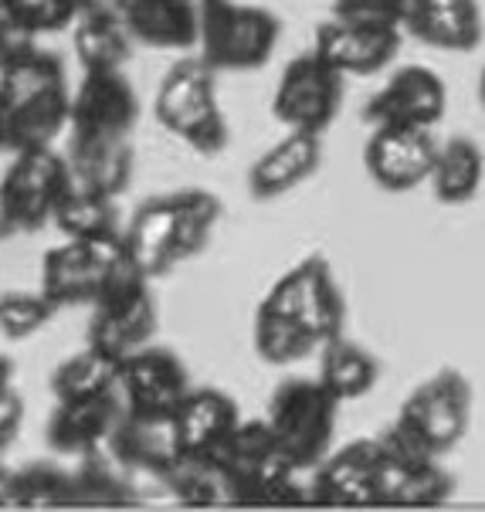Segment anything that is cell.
Listing matches in <instances>:
<instances>
[{
  "label": "cell",
  "instance_id": "1",
  "mask_svg": "<svg viewBox=\"0 0 485 512\" xmlns=\"http://www.w3.org/2000/svg\"><path fill=\"white\" fill-rule=\"evenodd\" d=\"M65 126H72V92L65 68L48 51H28L0 72V140L4 150L21 153L51 146Z\"/></svg>",
  "mask_w": 485,
  "mask_h": 512
},
{
  "label": "cell",
  "instance_id": "2",
  "mask_svg": "<svg viewBox=\"0 0 485 512\" xmlns=\"http://www.w3.org/2000/svg\"><path fill=\"white\" fill-rule=\"evenodd\" d=\"M157 123L184 140L201 156H218L228 146V119L218 106V68L207 65L201 55H187L163 75L157 102Z\"/></svg>",
  "mask_w": 485,
  "mask_h": 512
},
{
  "label": "cell",
  "instance_id": "3",
  "mask_svg": "<svg viewBox=\"0 0 485 512\" xmlns=\"http://www.w3.org/2000/svg\"><path fill=\"white\" fill-rule=\"evenodd\" d=\"M282 38L275 11L241 0H201V41L197 51L218 72H255L268 65Z\"/></svg>",
  "mask_w": 485,
  "mask_h": 512
},
{
  "label": "cell",
  "instance_id": "4",
  "mask_svg": "<svg viewBox=\"0 0 485 512\" xmlns=\"http://www.w3.org/2000/svg\"><path fill=\"white\" fill-rule=\"evenodd\" d=\"M153 333H157V302L150 295V275L126 251V258L112 268L92 302L89 343L123 360L150 343Z\"/></svg>",
  "mask_w": 485,
  "mask_h": 512
},
{
  "label": "cell",
  "instance_id": "5",
  "mask_svg": "<svg viewBox=\"0 0 485 512\" xmlns=\"http://www.w3.org/2000/svg\"><path fill=\"white\" fill-rule=\"evenodd\" d=\"M340 407L343 404L319 384V377H292L275 387L265 418L289 462L319 465L333 445Z\"/></svg>",
  "mask_w": 485,
  "mask_h": 512
},
{
  "label": "cell",
  "instance_id": "6",
  "mask_svg": "<svg viewBox=\"0 0 485 512\" xmlns=\"http://www.w3.org/2000/svg\"><path fill=\"white\" fill-rule=\"evenodd\" d=\"M397 421L435 458L448 455L465 438L472 421V384L462 370H438L404 397Z\"/></svg>",
  "mask_w": 485,
  "mask_h": 512
},
{
  "label": "cell",
  "instance_id": "7",
  "mask_svg": "<svg viewBox=\"0 0 485 512\" xmlns=\"http://www.w3.org/2000/svg\"><path fill=\"white\" fill-rule=\"evenodd\" d=\"M343 78L346 75L336 72L316 48H309L306 55L292 58L282 68V78L272 95V116L285 129L326 133L343 106Z\"/></svg>",
  "mask_w": 485,
  "mask_h": 512
},
{
  "label": "cell",
  "instance_id": "8",
  "mask_svg": "<svg viewBox=\"0 0 485 512\" xmlns=\"http://www.w3.org/2000/svg\"><path fill=\"white\" fill-rule=\"evenodd\" d=\"M68 190H72L68 156L55 153L51 146L14 153V163L0 180V197L17 231H38L55 221V211Z\"/></svg>",
  "mask_w": 485,
  "mask_h": 512
},
{
  "label": "cell",
  "instance_id": "9",
  "mask_svg": "<svg viewBox=\"0 0 485 512\" xmlns=\"http://www.w3.org/2000/svg\"><path fill=\"white\" fill-rule=\"evenodd\" d=\"M262 309H272L279 316L296 319L316 336L319 346L343 333L346 323V299L336 285L329 262L323 255H309L299 265H292L279 282L268 289Z\"/></svg>",
  "mask_w": 485,
  "mask_h": 512
},
{
  "label": "cell",
  "instance_id": "10",
  "mask_svg": "<svg viewBox=\"0 0 485 512\" xmlns=\"http://www.w3.org/2000/svg\"><path fill=\"white\" fill-rule=\"evenodd\" d=\"M126 258L123 234L68 238L41 258V292L58 306H92L109 272Z\"/></svg>",
  "mask_w": 485,
  "mask_h": 512
},
{
  "label": "cell",
  "instance_id": "11",
  "mask_svg": "<svg viewBox=\"0 0 485 512\" xmlns=\"http://www.w3.org/2000/svg\"><path fill=\"white\" fill-rule=\"evenodd\" d=\"M435 129L414 126H374L363 146V167L370 180L387 194H407L431 180L438 160Z\"/></svg>",
  "mask_w": 485,
  "mask_h": 512
},
{
  "label": "cell",
  "instance_id": "12",
  "mask_svg": "<svg viewBox=\"0 0 485 512\" xmlns=\"http://www.w3.org/2000/svg\"><path fill=\"white\" fill-rule=\"evenodd\" d=\"M214 458H221V465L228 468L238 489V506H265L272 485L296 465L285 458L268 418H241Z\"/></svg>",
  "mask_w": 485,
  "mask_h": 512
},
{
  "label": "cell",
  "instance_id": "13",
  "mask_svg": "<svg viewBox=\"0 0 485 512\" xmlns=\"http://www.w3.org/2000/svg\"><path fill=\"white\" fill-rule=\"evenodd\" d=\"M448 89L428 65H404L370 95L363 106V123L374 126H414L435 129L445 119Z\"/></svg>",
  "mask_w": 485,
  "mask_h": 512
},
{
  "label": "cell",
  "instance_id": "14",
  "mask_svg": "<svg viewBox=\"0 0 485 512\" xmlns=\"http://www.w3.org/2000/svg\"><path fill=\"white\" fill-rule=\"evenodd\" d=\"M190 394L187 367L180 357L160 346H140L119 367V397L129 414L143 418H173L180 401Z\"/></svg>",
  "mask_w": 485,
  "mask_h": 512
},
{
  "label": "cell",
  "instance_id": "15",
  "mask_svg": "<svg viewBox=\"0 0 485 512\" xmlns=\"http://www.w3.org/2000/svg\"><path fill=\"white\" fill-rule=\"evenodd\" d=\"M106 448L123 462L129 479H133V489H140L136 485L140 479H150L167 489V468L180 458L173 418H143V414H129L126 407L112 428Z\"/></svg>",
  "mask_w": 485,
  "mask_h": 512
},
{
  "label": "cell",
  "instance_id": "16",
  "mask_svg": "<svg viewBox=\"0 0 485 512\" xmlns=\"http://www.w3.org/2000/svg\"><path fill=\"white\" fill-rule=\"evenodd\" d=\"M140 119V99L119 72H85L72 95V136H129Z\"/></svg>",
  "mask_w": 485,
  "mask_h": 512
},
{
  "label": "cell",
  "instance_id": "17",
  "mask_svg": "<svg viewBox=\"0 0 485 512\" xmlns=\"http://www.w3.org/2000/svg\"><path fill=\"white\" fill-rule=\"evenodd\" d=\"M313 48L326 58L340 75H377L401 51V31L363 28V24L329 17L316 28Z\"/></svg>",
  "mask_w": 485,
  "mask_h": 512
},
{
  "label": "cell",
  "instance_id": "18",
  "mask_svg": "<svg viewBox=\"0 0 485 512\" xmlns=\"http://www.w3.org/2000/svg\"><path fill=\"white\" fill-rule=\"evenodd\" d=\"M323 167V133L289 129L275 146L258 156L248 170V194L255 201H275L306 184Z\"/></svg>",
  "mask_w": 485,
  "mask_h": 512
},
{
  "label": "cell",
  "instance_id": "19",
  "mask_svg": "<svg viewBox=\"0 0 485 512\" xmlns=\"http://www.w3.org/2000/svg\"><path fill=\"white\" fill-rule=\"evenodd\" d=\"M380 441L357 438L316 465V506H374Z\"/></svg>",
  "mask_w": 485,
  "mask_h": 512
},
{
  "label": "cell",
  "instance_id": "20",
  "mask_svg": "<svg viewBox=\"0 0 485 512\" xmlns=\"http://www.w3.org/2000/svg\"><path fill=\"white\" fill-rule=\"evenodd\" d=\"M241 424L235 397L214 387H190V394L173 411V435L180 455H218L224 441Z\"/></svg>",
  "mask_w": 485,
  "mask_h": 512
},
{
  "label": "cell",
  "instance_id": "21",
  "mask_svg": "<svg viewBox=\"0 0 485 512\" xmlns=\"http://www.w3.org/2000/svg\"><path fill=\"white\" fill-rule=\"evenodd\" d=\"M119 414H123L119 390L106 397H89V401H58L45 428L48 448L72 458L89 455V451L102 448L109 441Z\"/></svg>",
  "mask_w": 485,
  "mask_h": 512
},
{
  "label": "cell",
  "instance_id": "22",
  "mask_svg": "<svg viewBox=\"0 0 485 512\" xmlns=\"http://www.w3.org/2000/svg\"><path fill=\"white\" fill-rule=\"evenodd\" d=\"M123 21L136 45L190 51L201 41V0H133Z\"/></svg>",
  "mask_w": 485,
  "mask_h": 512
},
{
  "label": "cell",
  "instance_id": "23",
  "mask_svg": "<svg viewBox=\"0 0 485 512\" xmlns=\"http://www.w3.org/2000/svg\"><path fill=\"white\" fill-rule=\"evenodd\" d=\"M407 31L441 51H475L482 41V14L475 0H411Z\"/></svg>",
  "mask_w": 485,
  "mask_h": 512
},
{
  "label": "cell",
  "instance_id": "24",
  "mask_svg": "<svg viewBox=\"0 0 485 512\" xmlns=\"http://www.w3.org/2000/svg\"><path fill=\"white\" fill-rule=\"evenodd\" d=\"M126 251L150 279H160L177 268V201L173 194L150 197L136 207L126 228Z\"/></svg>",
  "mask_w": 485,
  "mask_h": 512
},
{
  "label": "cell",
  "instance_id": "25",
  "mask_svg": "<svg viewBox=\"0 0 485 512\" xmlns=\"http://www.w3.org/2000/svg\"><path fill=\"white\" fill-rule=\"evenodd\" d=\"M72 184L95 194H123L133 180V146L129 136H72L68 150Z\"/></svg>",
  "mask_w": 485,
  "mask_h": 512
},
{
  "label": "cell",
  "instance_id": "26",
  "mask_svg": "<svg viewBox=\"0 0 485 512\" xmlns=\"http://www.w3.org/2000/svg\"><path fill=\"white\" fill-rule=\"evenodd\" d=\"M133 34L123 14L85 7L72 24V48L85 72H119L133 55Z\"/></svg>",
  "mask_w": 485,
  "mask_h": 512
},
{
  "label": "cell",
  "instance_id": "27",
  "mask_svg": "<svg viewBox=\"0 0 485 512\" xmlns=\"http://www.w3.org/2000/svg\"><path fill=\"white\" fill-rule=\"evenodd\" d=\"M380 380V363L370 350H363L350 336H333L319 346V384L340 404L360 401Z\"/></svg>",
  "mask_w": 485,
  "mask_h": 512
},
{
  "label": "cell",
  "instance_id": "28",
  "mask_svg": "<svg viewBox=\"0 0 485 512\" xmlns=\"http://www.w3.org/2000/svg\"><path fill=\"white\" fill-rule=\"evenodd\" d=\"M485 180V153L469 136H452L438 146V160L431 170V194L445 207H462L479 197Z\"/></svg>",
  "mask_w": 485,
  "mask_h": 512
},
{
  "label": "cell",
  "instance_id": "29",
  "mask_svg": "<svg viewBox=\"0 0 485 512\" xmlns=\"http://www.w3.org/2000/svg\"><path fill=\"white\" fill-rule=\"evenodd\" d=\"M167 496L180 506H238V489L214 455H180L167 468Z\"/></svg>",
  "mask_w": 485,
  "mask_h": 512
},
{
  "label": "cell",
  "instance_id": "30",
  "mask_svg": "<svg viewBox=\"0 0 485 512\" xmlns=\"http://www.w3.org/2000/svg\"><path fill=\"white\" fill-rule=\"evenodd\" d=\"M119 367H123V360L89 343L82 353H75V357H68L55 367L51 394H55V401H89V397L116 394Z\"/></svg>",
  "mask_w": 485,
  "mask_h": 512
},
{
  "label": "cell",
  "instance_id": "31",
  "mask_svg": "<svg viewBox=\"0 0 485 512\" xmlns=\"http://www.w3.org/2000/svg\"><path fill=\"white\" fill-rule=\"evenodd\" d=\"M72 479L75 506H129V502H136L133 479L106 445L82 455Z\"/></svg>",
  "mask_w": 485,
  "mask_h": 512
},
{
  "label": "cell",
  "instance_id": "32",
  "mask_svg": "<svg viewBox=\"0 0 485 512\" xmlns=\"http://www.w3.org/2000/svg\"><path fill=\"white\" fill-rule=\"evenodd\" d=\"M251 343H255L258 360L272 363V367H289V363L306 360L309 353L319 350V340L306 326L289 316H279V312H272V309H262V306L255 312Z\"/></svg>",
  "mask_w": 485,
  "mask_h": 512
},
{
  "label": "cell",
  "instance_id": "33",
  "mask_svg": "<svg viewBox=\"0 0 485 512\" xmlns=\"http://www.w3.org/2000/svg\"><path fill=\"white\" fill-rule=\"evenodd\" d=\"M177 201V265L197 258L201 251L211 245L214 231L221 224L224 207L218 201V194L201 187H187L173 194Z\"/></svg>",
  "mask_w": 485,
  "mask_h": 512
},
{
  "label": "cell",
  "instance_id": "34",
  "mask_svg": "<svg viewBox=\"0 0 485 512\" xmlns=\"http://www.w3.org/2000/svg\"><path fill=\"white\" fill-rule=\"evenodd\" d=\"M116 197L95 194V190L75 187L62 197L55 211V224L65 238H95V234H112L116 231Z\"/></svg>",
  "mask_w": 485,
  "mask_h": 512
},
{
  "label": "cell",
  "instance_id": "35",
  "mask_svg": "<svg viewBox=\"0 0 485 512\" xmlns=\"http://www.w3.org/2000/svg\"><path fill=\"white\" fill-rule=\"evenodd\" d=\"M14 506L21 509H65L75 506V479L51 462H34L17 468Z\"/></svg>",
  "mask_w": 485,
  "mask_h": 512
},
{
  "label": "cell",
  "instance_id": "36",
  "mask_svg": "<svg viewBox=\"0 0 485 512\" xmlns=\"http://www.w3.org/2000/svg\"><path fill=\"white\" fill-rule=\"evenodd\" d=\"M62 309L45 292H0V333L7 340H28L41 333Z\"/></svg>",
  "mask_w": 485,
  "mask_h": 512
},
{
  "label": "cell",
  "instance_id": "37",
  "mask_svg": "<svg viewBox=\"0 0 485 512\" xmlns=\"http://www.w3.org/2000/svg\"><path fill=\"white\" fill-rule=\"evenodd\" d=\"M4 11L38 38V34L72 28L82 11V0H4Z\"/></svg>",
  "mask_w": 485,
  "mask_h": 512
},
{
  "label": "cell",
  "instance_id": "38",
  "mask_svg": "<svg viewBox=\"0 0 485 512\" xmlns=\"http://www.w3.org/2000/svg\"><path fill=\"white\" fill-rule=\"evenodd\" d=\"M452 496H455L452 472L435 458V462H424L418 468H411V475H407L401 492H397V506L431 509V506H445Z\"/></svg>",
  "mask_w": 485,
  "mask_h": 512
},
{
  "label": "cell",
  "instance_id": "39",
  "mask_svg": "<svg viewBox=\"0 0 485 512\" xmlns=\"http://www.w3.org/2000/svg\"><path fill=\"white\" fill-rule=\"evenodd\" d=\"M407 4H411V0H333V11H329V17H340V21H350V24H363V28L404 31Z\"/></svg>",
  "mask_w": 485,
  "mask_h": 512
},
{
  "label": "cell",
  "instance_id": "40",
  "mask_svg": "<svg viewBox=\"0 0 485 512\" xmlns=\"http://www.w3.org/2000/svg\"><path fill=\"white\" fill-rule=\"evenodd\" d=\"M28 51H34V34L24 31L21 24L11 21L4 11L0 14V72L11 68L17 58H24Z\"/></svg>",
  "mask_w": 485,
  "mask_h": 512
},
{
  "label": "cell",
  "instance_id": "41",
  "mask_svg": "<svg viewBox=\"0 0 485 512\" xmlns=\"http://www.w3.org/2000/svg\"><path fill=\"white\" fill-rule=\"evenodd\" d=\"M21 424H24V397L17 390H4L0 394V451L17 438Z\"/></svg>",
  "mask_w": 485,
  "mask_h": 512
},
{
  "label": "cell",
  "instance_id": "42",
  "mask_svg": "<svg viewBox=\"0 0 485 512\" xmlns=\"http://www.w3.org/2000/svg\"><path fill=\"white\" fill-rule=\"evenodd\" d=\"M14 482H17V472L0 465V506H14Z\"/></svg>",
  "mask_w": 485,
  "mask_h": 512
},
{
  "label": "cell",
  "instance_id": "43",
  "mask_svg": "<svg viewBox=\"0 0 485 512\" xmlns=\"http://www.w3.org/2000/svg\"><path fill=\"white\" fill-rule=\"evenodd\" d=\"M133 0H82V11L85 7H102V11H116V14H126V7Z\"/></svg>",
  "mask_w": 485,
  "mask_h": 512
},
{
  "label": "cell",
  "instance_id": "44",
  "mask_svg": "<svg viewBox=\"0 0 485 512\" xmlns=\"http://www.w3.org/2000/svg\"><path fill=\"white\" fill-rule=\"evenodd\" d=\"M11 377H14V363L7 357H0V394L11 390Z\"/></svg>",
  "mask_w": 485,
  "mask_h": 512
},
{
  "label": "cell",
  "instance_id": "45",
  "mask_svg": "<svg viewBox=\"0 0 485 512\" xmlns=\"http://www.w3.org/2000/svg\"><path fill=\"white\" fill-rule=\"evenodd\" d=\"M14 221H11V214H7V207H4V197H0V238H7V234H14Z\"/></svg>",
  "mask_w": 485,
  "mask_h": 512
},
{
  "label": "cell",
  "instance_id": "46",
  "mask_svg": "<svg viewBox=\"0 0 485 512\" xmlns=\"http://www.w3.org/2000/svg\"><path fill=\"white\" fill-rule=\"evenodd\" d=\"M479 106L485 109V68H482V75H479Z\"/></svg>",
  "mask_w": 485,
  "mask_h": 512
},
{
  "label": "cell",
  "instance_id": "47",
  "mask_svg": "<svg viewBox=\"0 0 485 512\" xmlns=\"http://www.w3.org/2000/svg\"><path fill=\"white\" fill-rule=\"evenodd\" d=\"M0 14H4V0H0Z\"/></svg>",
  "mask_w": 485,
  "mask_h": 512
},
{
  "label": "cell",
  "instance_id": "48",
  "mask_svg": "<svg viewBox=\"0 0 485 512\" xmlns=\"http://www.w3.org/2000/svg\"><path fill=\"white\" fill-rule=\"evenodd\" d=\"M0 150H4V140H0Z\"/></svg>",
  "mask_w": 485,
  "mask_h": 512
}]
</instances>
